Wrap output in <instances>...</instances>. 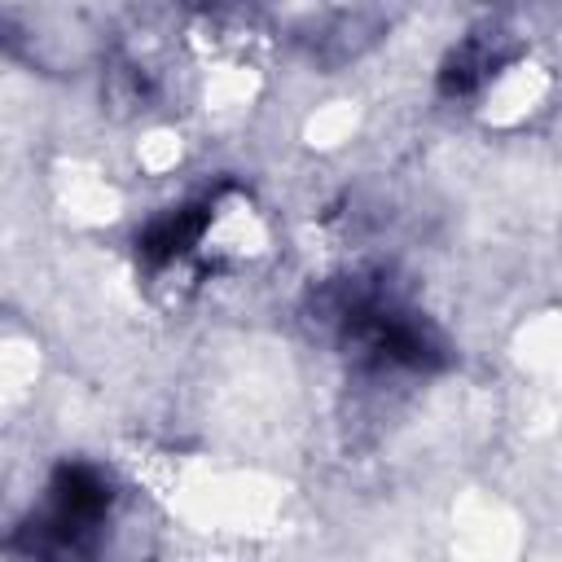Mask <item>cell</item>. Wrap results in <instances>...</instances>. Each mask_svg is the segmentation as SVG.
Returning <instances> with one entry per match:
<instances>
[{
	"mask_svg": "<svg viewBox=\"0 0 562 562\" xmlns=\"http://www.w3.org/2000/svg\"><path fill=\"white\" fill-rule=\"evenodd\" d=\"M110 501L114 487L97 465L66 461L48 483V518L40 522V531L48 536L53 549H79L83 536L97 531V522L110 514Z\"/></svg>",
	"mask_w": 562,
	"mask_h": 562,
	"instance_id": "cell-1",
	"label": "cell"
},
{
	"mask_svg": "<svg viewBox=\"0 0 562 562\" xmlns=\"http://www.w3.org/2000/svg\"><path fill=\"white\" fill-rule=\"evenodd\" d=\"M492 66H501L496 44H492V40H465V44L448 57V66H443V92H452V97L474 92V88L487 79Z\"/></svg>",
	"mask_w": 562,
	"mask_h": 562,
	"instance_id": "cell-2",
	"label": "cell"
}]
</instances>
